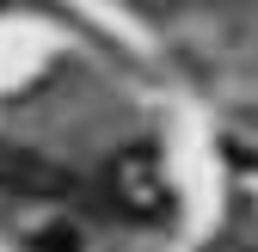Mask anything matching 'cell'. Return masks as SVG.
<instances>
[{"label":"cell","instance_id":"6da1fadb","mask_svg":"<svg viewBox=\"0 0 258 252\" xmlns=\"http://www.w3.org/2000/svg\"><path fill=\"white\" fill-rule=\"evenodd\" d=\"M111 197H117V209L142 215V222L166 215V178H160V160L148 148H129L111 160Z\"/></svg>","mask_w":258,"mask_h":252},{"label":"cell","instance_id":"7a4b0ae2","mask_svg":"<svg viewBox=\"0 0 258 252\" xmlns=\"http://www.w3.org/2000/svg\"><path fill=\"white\" fill-rule=\"evenodd\" d=\"M68 172L55 160H43L37 148H19V142H0V191L13 197H68Z\"/></svg>","mask_w":258,"mask_h":252},{"label":"cell","instance_id":"3957f363","mask_svg":"<svg viewBox=\"0 0 258 252\" xmlns=\"http://www.w3.org/2000/svg\"><path fill=\"white\" fill-rule=\"evenodd\" d=\"M31 252H80V240H74V228H43L31 240Z\"/></svg>","mask_w":258,"mask_h":252}]
</instances>
